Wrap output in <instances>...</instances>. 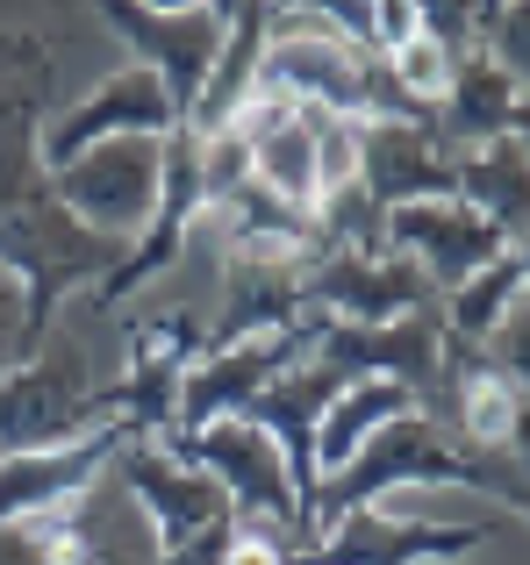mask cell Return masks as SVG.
<instances>
[{"label":"cell","instance_id":"cell-30","mask_svg":"<svg viewBox=\"0 0 530 565\" xmlns=\"http://www.w3.org/2000/svg\"><path fill=\"white\" fill-rule=\"evenodd\" d=\"M230 565H287V544H279L273 530H252V523H237V544H230Z\"/></svg>","mask_w":530,"mask_h":565},{"label":"cell","instance_id":"cell-20","mask_svg":"<svg viewBox=\"0 0 530 565\" xmlns=\"http://www.w3.org/2000/svg\"><path fill=\"white\" fill-rule=\"evenodd\" d=\"M459 201L480 222H495L509 244H523L530 236V158H523V143L495 137V143L459 151Z\"/></svg>","mask_w":530,"mask_h":565},{"label":"cell","instance_id":"cell-21","mask_svg":"<svg viewBox=\"0 0 530 565\" xmlns=\"http://www.w3.org/2000/svg\"><path fill=\"white\" fill-rule=\"evenodd\" d=\"M423 401L409 394L402 380H351L344 394L330 401V415H322V429H316V487L330 480L337 466H351V458H359V444L373 437V429H388L394 415H416Z\"/></svg>","mask_w":530,"mask_h":565},{"label":"cell","instance_id":"cell-4","mask_svg":"<svg viewBox=\"0 0 530 565\" xmlns=\"http://www.w3.org/2000/svg\"><path fill=\"white\" fill-rule=\"evenodd\" d=\"M166 444L187 458V466H201L215 487H223L230 509H237V523L273 530L287 552H301V544H308V501H301V487H294V472H287V458H279V444L265 437L258 423H244V415H223V423L187 429V437H166Z\"/></svg>","mask_w":530,"mask_h":565},{"label":"cell","instance_id":"cell-29","mask_svg":"<svg viewBox=\"0 0 530 565\" xmlns=\"http://www.w3.org/2000/svg\"><path fill=\"white\" fill-rule=\"evenodd\" d=\"M416 36V8L409 0H373V51H402V43Z\"/></svg>","mask_w":530,"mask_h":565},{"label":"cell","instance_id":"cell-16","mask_svg":"<svg viewBox=\"0 0 530 565\" xmlns=\"http://www.w3.org/2000/svg\"><path fill=\"white\" fill-rule=\"evenodd\" d=\"M123 444H129L123 423H100V429H86V437L57 444V451H0V523H22V515L80 501L86 487L115 466Z\"/></svg>","mask_w":530,"mask_h":565},{"label":"cell","instance_id":"cell-12","mask_svg":"<svg viewBox=\"0 0 530 565\" xmlns=\"http://www.w3.org/2000/svg\"><path fill=\"white\" fill-rule=\"evenodd\" d=\"M380 244H388L394 258L416 265V273L431 279L437 294H452V287H466L480 265L502 258L509 236L495 230V222H480L474 207L452 193V201H409V207H388V222H380Z\"/></svg>","mask_w":530,"mask_h":565},{"label":"cell","instance_id":"cell-22","mask_svg":"<svg viewBox=\"0 0 530 565\" xmlns=\"http://www.w3.org/2000/svg\"><path fill=\"white\" fill-rule=\"evenodd\" d=\"M517 301H523V265H517V244H509L502 258L480 265V273L466 279V287H452L437 308H445V330H452V337H466V344H488L495 322H502Z\"/></svg>","mask_w":530,"mask_h":565},{"label":"cell","instance_id":"cell-35","mask_svg":"<svg viewBox=\"0 0 530 565\" xmlns=\"http://www.w3.org/2000/svg\"><path fill=\"white\" fill-rule=\"evenodd\" d=\"M273 8H287V0H273Z\"/></svg>","mask_w":530,"mask_h":565},{"label":"cell","instance_id":"cell-7","mask_svg":"<svg viewBox=\"0 0 530 565\" xmlns=\"http://www.w3.org/2000/svg\"><path fill=\"white\" fill-rule=\"evenodd\" d=\"M480 544H488V523H437V515H402L373 501V509L337 515L308 552H287V565H459Z\"/></svg>","mask_w":530,"mask_h":565},{"label":"cell","instance_id":"cell-3","mask_svg":"<svg viewBox=\"0 0 530 565\" xmlns=\"http://www.w3.org/2000/svg\"><path fill=\"white\" fill-rule=\"evenodd\" d=\"M0 565H158V537L108 466L65 509L0 523Z\"/></svg>","mask_w":530,"mask_h":565},{"label":"cell","instance_id":"cell-24","mask_svg":"<svg viewBox=\"0 0 530 565\" xmlns=\"http://www.w3.org/2000/svg\"><path fill=\"white\" fill-rule=\"evenodd\" d=\"M480 51L509 72V86L530 100V0H502L495 14H480Z\"/></svg>","mask_w":530,"mask_h":565},{"label":"cell","instance_id":"cell-32","mask_svg":"<svg viewBox=\"0 0 530 565\" xmlns=\"http://www.w3.org/2000/svg\"><path fill=\"white\" fill-rule=\"evenodd\" d=\"M144 8H166V14H180V8H209V0H144Z\"/></svg>","mask_w":530,"mask_h":565},{"label":"cell","instance_id":"cell-27","mask_svg":"<svg viewBox=\"0 0 530 565\" xmlns=\"http://www.w3.org/2000/svg\"><path fill=\"white\" fill-rule=\"evenodd\" d=\"M488 359L502 365V373L523 386V401H530V301H517L502 322H495V337H488Z\"/></svg>","mask_w":530,"mask_h":565},{"label":"cell","instance_id":"cell-10","mask_svg":"<svg viewBox=\"0 0 530 565\" xmlns=\"http://www.w3.org/2000/svg\"><path fill=\"white\" fill-rule=\"evenodd\" d=\"M100 8V22L115 29V36L137 51V65L144 72H158L166 79V94L180 100V115L201 100V86H209V72H215V57H223V14L215 8H180V14H166V8H144V0H94Z\"/></svg>","mask_w":530,"mask_h":565},{"label":"cell","instance_id":"cell-25","mask_svg":"<svg viewBox=\"0 0 530 565\" xmlns=\"http://www.w3.org/2000/svg\"><path fill=\"white\" fill-rule=\"evenodd\" d=\"M409 8H416L423 36H437L452 57L480 51V0H409Z\"/></svg>","mask_w":530,"mask_h":565},{"label":"cell","instance_id":"cell-2","mask_svg":"<svg viewBox=\"0 0 530 565\" xmlns=\"http://www.w3.org/2000/svg\"><path fill=\"white\" fill-rule=\"evenodd\" d=\"M80 330H86V294L57 308L43 344L0 380V451H57V444L100 429V386Z\"/></svg>","mask_w":530,"mask_h":565},{"label":"cell","instance_id":"cell-17","mask_svg":"<svg viewBox=\"0 0 530 565\" xmlns=\"http://www.w3.org/2000/svg\"><path fill=\"white\" fill-rule=\"evenodd\" d=\"M344 373H337L322 351H308L301 365H287L265 394L244 408V423H258L265 437L279 444V458H287V472H294V487H301V501L316 494V429H322V415H330V401L344 394Z\"/></svg>","mask_w":530,"mask_h":565},{"label":"cell","instance_id":"cell-5","mask_svg":"<svg viewBox=\"0 0 530 565\" xmlns=\"http://www.w3.org/2000/svg\"><path fill=\"white\" fill-rule=\"evenodd\" d=\"M201 351H209V330L194 308L129 322V359L123 380L100 386V423H123L129 437H172L180 429V380Z\"/></svg>","mask_w":530,"mask_h":565},{"label":"cell","instance_id":"cell-11","mask_svg":"<svg viewBox=\"0 0 530 565\" xmlns=\"http://www.w3.org/2000/svg\"><path fill=\"white\" fill-rule=\"evenodd\" d=\"M180 122L187 115H180V100L166 94V79L144 72V65H123L86 100L57 108V122L43 129V166H72L80 151H94V143H108V137H172Z\"/></svg>","mask_w":530,"mask_h":565},{"label":"cell","instance_id":"cell-33","mask_svg":"<svg viewBox=\"0 0 530 565\" xmlns=\"http://www.w3.org/2000/svg\"><path fill=\"white\" fill-rule=\"evenodd\" d=\"M517 265H523V301H530V236L517 244Z\"/></svg>","mask_w":530,"mask_h":565},{"label":"cell","instance_id":"cell-36","mask_svg":"<svg viewBox=\"0 0 530 565\" xmlns=\"http://www.w3.org/2000/svg\"><path fill=\"white\" fill-rule=\"evenodd\" d=\"M459 565H466V558H459Z\"/></svg>","mask_w":530,"mask_h":565},{"label":"cell","instance_id":"cell-23","mask_svg":"<svg viewBox=\"0 0 530 565\" xmlns=\"http://www.w3.org/2000/svg\"><path fill=\"white\" fill-rule=\"evenodd\" d=\"M380 65H388V79L402 86V100H416V108H431V115H437V100H445L452 65H459V57H452L437 36H423V29H416V36H409L402 51H388Z\"/></svg>","mask_w":530,"mask_h":565},{"label":"cell","instance_id":"cell-28","mask_svg":"<svg viewBox=\"0 0 530 565\" xmlns=\"http://www.w3.org/2000/svg\"><path fill=\"white\" fill-rule=\"evenodd\" d=\"M230 544H237V515H223V523H209V530H194V537L166 544L158 565H230Z\"/></svg>","mask_w":530,"mask_h":565},{"label":"cell","instance_id":"cell-31","mask_svg":"<svg viewBox=\"0 0 530 565\" xmlns=\"http://www.w3.org/2000/svg\"><path fill=\"white\" fill-rule=\"evenodd\" d=\"M509 137H517L523 158H530V100H517V115H509Z\"/></svg>","mask_w":530,"mask_h":565},{"label":"cell","instance_id":"cell-9","mask_svg":"<svg viewBox=\"0 0 530 565\" xmlns=\"http://www.w3.org/2000/svg\"><path fill=\"white\" fill-rule=\"evenodd\" d=\"M308 316H330V322H409V316H431L445 294L416 273L409 258L394 250H322L308 265Z\"/></svg>","mask_w":530,"mask_h":565},{"label":"cell","instance_id":"cell-14","mask_svg":"<svg viewBox=\"0 0 530 565\" xmlns=\"http://www.w3.org/2000/svg\"><path fill=\"white\" fill-rule=\"evenodd\" d=\"M359 186L380 215L409 201H452L459 151L437 137V122H359Z\"/></svg>","mask_w":530,"mask_h":565},{"label":"cell","instance_id":"cell-26","mask_svg":"<svg viewBox=\"0 0 530 565\" xmlns=\"http://www.w3.org/2000/svg\"><path fill=\"white\" fill-rule=\"evenodd\" d=\"M29 351H36L29 344V287H22V273L0 265V380H8Z\"/></svg>","mask_w":530,"mask_h":565},{"label":"cell","instance_id":"cell-13","mask_svg":"<svg viewBox=\"0 0 530 565\" xmlns=\"http://www.w3.org/2000/svg\"><path fill=\"white\" fill-rule=\"evenodd\" d=\"M115 480H123L129 501L144 509L158 552L180 544V537H194V530H209V523H223V515H237L223 487H215L201 466H187L166 437H129L123 451H115Z\"/></svg>","mask_w":530,"mask_h":565},{"label":"cell","instance_id":"cell-1","mask_svg":"<svg viewBox=\"0 0 530 565\" xmlns=\"http://www.w3.org/2000/svg\"><path fill=\"white\" fill-rule=\"evenodd\" d=\"M57 94V57L29 29H0V265L29 287V344L57 322L72 294L100 287L123 265V236L72 222L43 166V108Z\"/></svg>","mask_w":530,"mask_h":565},{"label":"cell","instance_id":"cell-8","mask_svg":"<svg viewBox=\"0 0 530 565\" xmlns=\"http://www.w3.org/2000/svg\"><path fill=\"white\" fill-rule=\"evenodd\" d=\"M316 330H322V316H301L294 330H265V337H244V344L201 351L180 380V429H172V437L209 429V423H223V415H244L287 365H301L308 351H316Z\"/></svg>","mask_w":530,"mask_h":565},{"label":"cell","instance_id":"cell-18","mask_svg":"<svg viewBox=\"0 0 530 565\" xmlns=\"http://www.w3.org/2000/svg\"><path fill=\"white\" fill-rule=\"evenodd\" d=\"M517 86H509V72L495 65L488 51H466L459 65H452V86L445 100H437V137L452 143V151H474V143H495L509 137V115H517Z\"/></svg>","mask_w":530,"mask_h":565},{"label":"cell","instance_id":"cell-34","mask_svg":"<svg viewBox=\"0 0 530 565\" xmlns=\"http://www.w3.org/2000/svg\"><path fill=\"white\" fill-rule=\"evenodd\" d=\"M495 8H502V0H480V14H495Z\"/></svg>","mask_w":530,"mask_h":565},{"label":"cell","instance_id":"cell-15","mask_svg":"<svg viewBox=\"0 0 530 565\" xmlns=\"http://www.w3.org/2000/svg\"><path fill=\"white\" fill-rule=\"evenodd\" d=\"M237 143L252 158V186H265L279 207L294 215H316L322 201V180H316V129H308V108L301 100H279V94H258L237 108Z\"/></svg>","mask_w":530,"mask_h":565},{"label":"cell","instance_id":"cell-19","mask_svg":"<svg viewBox=\"0 0 530 565\" xmlns=\"http://www.w3.org/2000/svg\"><path fill=\"white\" fill-rule=\"evenodd\" d=\"M265 14H273V0H244V8L230 14L223 57H215V72H209V86H201V100L187 108V129H194V137H223V129L237 122V108L252 100L258 57H265Z\"/></svg>","mask_w":530,"mask_h":565},{"label":"cell","instance_id":"cell-6","mask_svg":"<svg viewBox=\"0 0 530 565\" xmlns=\"http://www.w3.org/2000/svg\"><path fill=\"white\" fill-rule=\"evenodd\" d=\"M158 172H166V137H108L72 166H51V193L72 222L137 244L158 207Z\"/></svg>","mask_w":530,"mask_h":565}]
</instances>
